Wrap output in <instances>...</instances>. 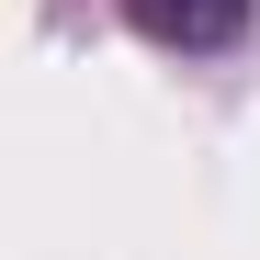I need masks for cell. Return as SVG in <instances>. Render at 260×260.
Returning <instances> with one entry per match:
<instances>
[{
	"label": "cell",
	"mask_w": 260,
	"mask_h": 260,
	"mask_svg": "<svg viewBox=\"0 0 260 260\" xmlns=\"http://www.w3.org/2000/svg\"><path fill=\"white\" fill-rule=\"evenodd\" d=\"M136 23L158 34V46H226V34L249 23V0H136Z\"/></svg>",
	"instance_id": "cell-1"
}]
</instances>
